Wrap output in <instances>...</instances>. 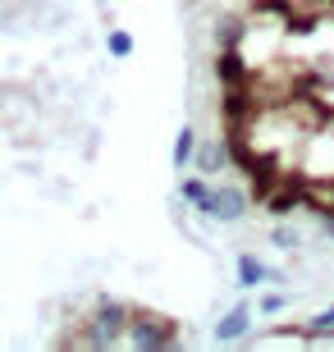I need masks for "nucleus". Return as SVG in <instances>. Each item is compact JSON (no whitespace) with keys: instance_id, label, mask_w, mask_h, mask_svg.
Here are the masks:
<instances>
[{"instance_id":"nucleus-1","label":"nucleus","mask_w":334,"mask_h":352,"mask_svg":"<svg viewBox=\"0 0 334 352\" xmlns=\"http://www.w3.org/2000/svg\"><path fill=\"white\" fill-rule=\"evenodd\" d=\"M129 316H133V302L101 298L92 307L87 325H83V343H78V348H115V343L129 334Z\"/></svg>"},{"instance_id":"nucleus-2","label":"nucleus","mask_w":334,"mask_h":352,"mask_svg":"<svg viewBox=\"0 0 334 352\" xmlns=\"http://www.w3.org/2000/svg\"><path fill=\"white\" fill-rule=\"evenodd\" d=\"M124 339L138 352H169V348H179V320H169V316L152 311V307H133Z\"/></svg>"},{"instance_id":"nucleus-3","label":"nucleus","mask_w":334,"mask_h":352,"mask_svg":"<svg viewBox=\"0 0 334 352\" xmlns=\"http://www.w3.org/2000/svg\"><path fill=\"white\" fill-rule=\"evenodd\" d=\"M247 206H252V201H247L243 188H211L202 215H206V220H220V224H238L247 215Z\"/></svg>"},{"instance_id":"nucleus-4","label":"nucleus","mask_w":334,"mask_h":352,"mask_svg":"<svg viewBox=\"0 0 334 352\" xmlns=\"http://www.w3.org/2000/svg\"><path fill=\"white\" fill-rule=\"evenodd\" d=\"M211 69H216V82H220V87H252V69H247L243 46H216Z\"/></svg>"},{"instance_id":"nucleus-5","label":"nucleus","mask_w":334,"mask_h":352,"mask_svg":"<svg viewBox=\"0 0 334 352\" xmlns=\"http://www.w3.org/2000/svg\"><path fill=\"white\" fill-rule=\"evenodd\" d=\"M307 188H311L307 179H289V174H284V179L275 183V192H270L261 206H266L275 220H284V215H293V210L307 206Z\"/></svg>"},{"instance_id":"nucleus-6","label":"nucleus","mask_w":334,"mask_h":352,"mask_svg":"<svg viewBox=\"0 0 334 352\" xmlns=\"http://www.w3.org/2000/svg\"><path fill=\"white\" fill-rule=\"evenodd\" d=\"M257 115V87H220V119L225 124H247Z\"/></svg>"},{"instance_id":"nucleus-7","label":"nucleus","mask_w":334,"mask_h":352,"mask_svg":"<svg viewBox=\"0 0 334 352\" xmlns=\"http://www.w3.org/2000/svg\"><path fill=\"white\" fill-rule=\"evenodd\" d=\"M284 179V165L275 156H257V165H252V170H247V201H266L270 192H275V183Z\"/></svg>"},{"instance_id":"nucleus-8","label":"nucleus","mask_w":334,"mask_h":352,"mask_svg":"<svg viewBox=\"0 0 334 352\" xmlns=\"http://www.w3.org/2000/svg\"><path fill=\"white\" fill-rule=\"evenodd\" d=\"M252 334V307L247 302H238V307H229V311L216 320V339L220 343H238Z\"/></svg>"},{"instance_id":"nucleus-9","label":"nucleus","mask_w":334,"mask_h":352,"mask_svg":"<svg viewBox=\"0 0 334 352\" xmlns=\"http://www.w3.org/2000/svg\"><path fill=\"white\" fill-rule=\"evenodd\" d=\"M193 165H197V174H206V179L225 170V165H229V146H225V138H220V142H206V146L197 142V156H193Z\"/></svg>"},{"instance_id":"nucleus-10","label":"nucleus","mask_w":334,"mask_h":352,"mask_svg":"<svg viewBox=\"0 0 334 352\" xmlns=\"http://www.w3.org/2000/svg\"><path fill=\"white\" fill-rule=\"evenodd\" d=\"M179 197H183V206L202 210L206 197H211V179L206 174H179Z\"/></svg>"},{"instance_id":"nucleus-11","label":"nucleus","mask_w":334,"mask_h":352,"mask_svg":"<svg viewBox=\"0 0 334 352\" xmlns=\"http://www.w3.org/2000/svg\"><path fill=\"white\" fill-rule=\"evenodd\" d=\"M243 37H247L243 14H220L216 19V46H243Z\"/></svg>"},{"instance_id":"nucleus-12","label":"nucleus","mask_w":334,"mask_h":352,"mask_svg":"<svg viewBox=\"0 0 334 352\" xmlns=\"http://www.w3.org/2000/svg\"><path fill=\"white\" fill-rule=\"evenodd\" d=\"M193 156H197V133L188 129V124H183L179 129V138H174V156H169V165H174V170H188V165H193Z\"/></svg>"},{"instance_id":"nucleus-13","label":"nucleus","mask_w":334,"mask_h":352,"mask_svg":"<svg viewBox=\"0 0 334 352\" xmlns=\"http://www.w3.org/2000/svg\"><path fill=\"white\" fill-rule=\"evenodd\" d=\"M266 265L257 261V256H252V252H243V256H238V288H261L266 284Z\"/></svg>"},{"instance_id":"nucleus-14","label":"nucleus","mask_w":334,"mask_h":352,"mask_svg":"<svg viewBox=\"0 0 334 352\" xmlns=\"http://www.w3.org/2000/svg\"><path fill=\"white\" fill-rule=\"evenodd\" d=\"M105 51L115 55V60H129L133 55V32L129 28H110V32H105Z\"/></svg>"},{"instance_id":"nucleus-15","label":"nucleus","mask_w":334,"mask_h":352,"mask_svg":"<svg viewBox=\"0 0 334 352\" xmlns=\"http://www.w3.org/2000/svg\"><path fill=\"white\" fill-rule=\"evenodd\" d=\"M325 334H334V307H325L307 320V339H325Z\"/></svg>"},{"instance_id":"nucleus-16","label":"nucleus","mask_w":334,"mask_h":352,"mask_svg":"<svg viewBox=\"0 0 334 352\" xmlns=\"http://www.w3.org/2000/svg\"><path fill=\"white\" fill-rule=\"evenodd\" d=\"M284 307H289V302H284V293H261V298H257V311L261 316H280Z\"/></svg>"}]
</instances>
